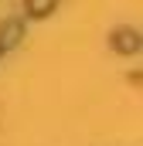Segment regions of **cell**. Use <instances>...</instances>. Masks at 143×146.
Here are the masks:
<instances>
[{"label":"cell","mask_w":143,"mask_h":146,"mask_svg":"<svg viewBox=\"0 0 143 146\" xmlns=\"http://www.w3.org/2000/svg\"><path fill=\"white\" fill-rule=\"evenodd\" d=\"M112 44H119L123 51H136V44H140V41H136V34H133V31H123V34H119V41H112Z\"/></svg>","instance_id":"1"},{"label":"cell","mask_w":143,"mask_h":146,"mask_svg":"<svg viewBox=\"0 0 143 146\" xmlns=\"http://www.w3.org/2000/svg\"><path fill=\"white\" fill-rule=\"evenodd\" d=\"M51 3H55V0H27V7H31L34 14H48V10H51Z\"/></svg>","instance_id":"2"}]
</instances>
